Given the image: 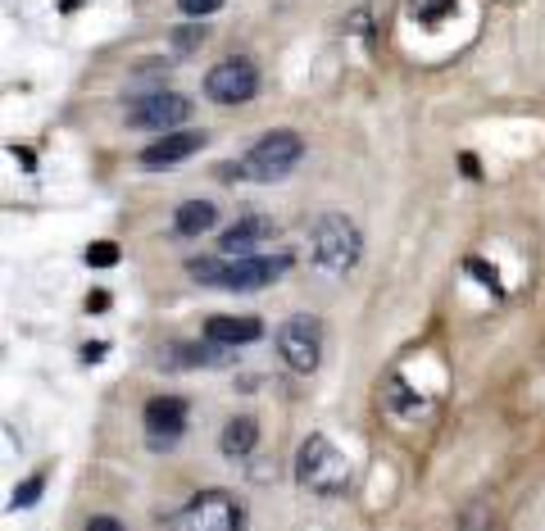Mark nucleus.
Listing matches in <instances>:
<instances>
[{
    "mask_svg": "<svg viewBox=\"0 0 545 531\" xmlns=\"http://www.w3.org/2000/svg\"><path fill=\"white\" fill-rule=\"evenodd\" d=\"M141 427H146L150 450H173L191 427V404L182 395H150L146 413H141Z\"/></svg>",
    "mask_w": 545,
    "mask_h": 531,
    "instance_id": "6e6552de",
    "label": "nucleus"
},
{
    "mask_svg": "<svg viewBox=\"0 0 545 531\" xmlns=\"http://www.w3.org/2000/svg\"><path fill=\"white\" fill-rule=\"evenodd\" d=\"M459 168H464V173L473 177V182H477V177H482V168H477V159H473V155H459Z\"/></svg>",
    "mask_w": 545,
    "mask_h": 531,
    "instance_id": "a878e982",
    "label": "nucleus"
},
{
    "mask_svg": "<svg viewBox=\"0 0 545 531\" xmlns=\"http://www.w3.org/2000/svg\"><path fill=\"white\" fill-rule=\"evenodd\" d=\"M191 118V100L178 91H146V96L128 100V128L137 132H178Z\"/></svg>",
    "mask_w": 545,
    "mask_h": 531,
    "instance_id": "423d86ee",
    "label": "nucleus"
},
{
    "mask_svg": "<svg viewBox=\"0 0 545 531\" xmlns=\"http://www.w3.org/2000/svg\"><path fill=\"white\" fill-rule=\"evenodd\" d=\"M200 146H205V132H159L155 146H146L137 155V164L150 168V173H155V168H173V164L196 155Z\"/></svg>",
    "mask_w": 545,
    "mask_h": 531,
    "instance_id": "9d476101",
    "label": "nucleus"
},
{
    "mask_svg": "<svg viewBox=\"0 0 545 531\" xmlns=\"http://www.w3.org/2000/svg\"><path fill=\"white\" fill-rule=\"evenodd\" d=\"M455 531H496V513L477 500V504H468V509H464V518H459Z\"/></svg>",
    "mask_w": 545,
    "mask_h": 531,
    "instance_id": "dca6fc26",
    "label": "nucleus"
},
{
    "mask_svg": "<svg viewBox=\"0 0 545 531\" xmlns=\"http://www.w3.org/2000/svg\"><path fill=\"white\" fill-rule=\"evenodd\" d=\"M87 531H128V527H123L119 518H105V513H100V518H87Z\"/></svg>",
    "mask_w": 545,
    "mask_h": 531,
    "instance_id": "b1692460",
    "label": "nucleus"
},
{
    "mask_svg": "<svg viewBox=\"0 0 545 531\" xmlns=\"http://www.w3.org/2000/svg\"><path fill=\"white\" fill-rule=\"evenodd\" d=\"M82 259H87L91 268H114L119 264V246H114V241H91V246L82 250Z\"/></svg>",
    "mask_w": 545,
    "mask_h": 531,
    "instance_id": "6ab92c4d",
    "label": "nucleus"
},
{
    "mask_svg": "<svg viewBox=\"0 0 545 531\" xmlns=\"http://www.w3.org/2000/svg\"><path fill=\"white\" fill-rule=\"evenodd\" d=\"M182 14H191V19H205V14L223 10V0H178Z\"/></svg>",
    "mask_w": 545,
    "mask_h": 531,
    "instance_id": "4be33fe9",
    "label": "nucleus"
},
{
    "mask_svg": "<svg viewBox=\"0 0 545 531\" xmlns=\"http://www.w3.org/2000/svg\"><path fill=\"white\" fill-rule=\"evenodd\" d=\"M309 250H314V264L323 273L346 277L364 255V232L346 214H318L309 223Z\"/></svg>",
    "mask_w": 545,
    "mask_h": 531,
    "instance_id": "20e7f679",
    "label": "nucleus"
},
{
    "mask_svg": "<svg viewBox=\"0 0 545 531\" xmlns=\"http://www.w3.org/2000/svg\"><path fill=\"white\" fill-rule=\"evenodd\" d=\"M296 482L318 500H337L350 491V459L327 436H309L296 450Z\"/></svg>",
    "mask_w": 545,
    "mask_h": 531,
    "instance_id": "7ed1b4c3",
    "label": "nucleus"
},
{
    "mask_svg": "<svg viewBox=\"0 0 545 531\" xmlns=\"http://www.w3.org/2000/svg\"><path fill=\"white\" fill-rule=\"evenodd\" d=\"M259 445V423L250 418V413H237V418H228L223 423V436H218V450L228 454V459H250Z\"/></svg>",
    "mask_w": 545,
    "mask_h": 531,
    "instance_id": "ddd939ff",
    "label": "nucleus"
},
{
    "mask_svg": "<svg viewBox=\"0 0 545 531\" xmlns=\"http://www.w3.org/2000/svg\"><path fill=\"white\" fill-rule=\"evenodd\" d=\"M278 354L291 373H314L323 364V323L309 314H291L278 327Z\"/></svg>",
    "mask_w": 545,
    "mask_h": 531,
    "instance_id": "0eeeda50",
    "label": "nucleus"
},
{
    "mask_svg": "<svg viewBox=\"0 0 545 531\" xmlns=\"http://www.w3.org/2000/svg\"><path fill=\"white\" fill-rule=\"evenodd\" d=\"M169 531H246V509L228 491H200L169 518Z\"/></svg>",
    "mask_w": 545,
    "mask_h": 531,
    "instance_id": "39448f33",
    "label": "nucleus"
},
{
    "mask_svg": "<svg viewBox=\"0 0 545 531\" xmlns=\"http://www.w3.org/2000/svg\"><path fill=\"white\" fill-rule=\"evenodd\" d=\"M109 305H114V300H109V291H91V295H87V305H82V309H87V314H105Z\"/></svg>",
    "mask_w": 545,
    "mask_h": 531,
    "instance_id": "5701e85b",
    "label": "nucleus"
},
{
    "mask_svg": "<svg viewBox=\"0 0 545 531\" xmlns=\"http://www.w3.org/2000/svg\"><path fill=\"white\" fill-rule=\"evenodd\" d=\"M273 232H278V223H273V218H264V214H246V218H237V223H232L228 232L218 236V255H228V259L250 255V250H255L259 241H268Z\"/></svg>",
    "mask_w": 545,
    "mask_h": 531,
    "instance_id": "9b49d317",
    "label": "nucleus"
},
{
    "mask_svg": "<svg viewBox=\"0 0 545 531\" xmlns=\"http://www.w3.org/2000/svg\"><path fill=\"white\" fill-rule=\"evenodd\" d=\"M264 336V323L250 314H214L205 318V341H218V345H255Z\"/></svg>",
    "mask_w": 545,
    "mask_h": 531,
    "instance_id": "f8f14e48",
    "label": "nucleus"
},
{
    "mask_svg": "<svg viewBox=\"0 0 545 531\" xmlns=\"http://www.w3.org/2000/svg\"><path fill=\"white\" fill-rule=\"evenodd\" d=\"M450 10H455V0H414V19L427 23V28H436Z\"/></svg>",
    "mask_w": 545,
    "mask_h": 531,
    "instance_id": "a211bd4d",
    "label": "nucleus"
},
{
    "mask_svg": "<svg viewBox=\"0 0 545 531\" xmlns=\"http://www.w3.org/2000/svg\"><path fill=\"white\" fill-rule=\"evenodd\" d=\"M41 491H46V472H32L23 486H14V495H10V504L14 509H32V504L41 500Z\"/></svg>",
    "mask_w": 545,
    "mask_h": 531,
    "instance_id": "f3484780",
    "label": "nucleus"
},
{
    "mask_svg": "<svg viewBox=\"0 0 545 531\" xmlns=\"http://www.w3.org/2000/svg\"><path fill=\"white\" fill-rule=\"evenodd\" d=\"M218 341H209V345H200V341H178V345H169V368H218V364H228V354L223 350H214Z\"/></svg>",
    "mask_w": 545,
    "mask_h": 531,
    "instance_id": "2eb2a0df",
    "label": "nucleus"
},
{
    "mask_svg": "<svg viewBox=\"0 0 545 531\" xmlns=\"http://www.w3.org/2000/svg\"><path fill=\"white\" fill-rule=\"evenodd\" d=\"M464 273H473L477 282H482L491 295H505V286H500V273H496V268H491V264H482V259H473V255H468V259H464Z\"/></svg>",
    "mask_w": 545,
    "mask_h": 531,
    "instance_id": "aec40b11",
    "label": "nucleus"
},
{
    "mask_svg": "<svg viewBox=\"0 0 545 531\" xmlns=\"http://www.w3.org/2000/svg\"><path fill=\"white\" fill-rule=\"evenodd\" d=\"M300 159H305V137L291 132V128H273V132H264L241 159L218 168V173L237 177V182H282V177H291L300 168Z\"/></svg>",
    "mask_w": 545,
    "mask_h": 531,
    "instance_id": "f03ea898",
    "label": "nucleus"
},
{
    "mask_svg": "<svg viewBox=\"0 0 545 531\" xmlns=\"http://www.w3.org/2000/svg\"><path fill=\"white\" fill-rule=\"evenodd\" d=\"M205 96L214 105H246L259 96V69L250 59H223L205 73Z\"/></svg>",
    "mask_w": 545,
    "mask_h": 531,
    "instance_id": "1a4fd4ad",
    "label": "nucleus"
},
{
    "mask_svg": "<svg viewBox=\"0 0 545 531\" xmlns=\"http://www.w3.org/2000/svg\"><path fill=\"white\" fill-rule=\"evenodd\" d=\"M105 354H109V345H105V341L82 345V364H96V359H105Z\"/></svg>",
    "mask_w": 545,
    "mask_h": 531,
    "instance_id": "393cba45",
    "label": "nucleus"
},
{
    "mask_svg": "<svg viewBox=\"0 0 545 531\" xmlns=\"http://www.w3.org/2000/svg\"><path fill=\"white\" fill-rule=\"evenodd\" d=\"M214 223H218V209L209 200H182L173 209V236H205L214 232Z\"/></svg>",
    "mask_w": 545,
    "mask_h": 531,
    "instance_id": "4468645a",
    "label": "nucleus"
},
{
    "mask_svg": "<svg viewBox=\"0 0 545 531\" xmlns=\"http://www.w3.org/2000/svg\"><path fill=\"white\" fill-rule=\"evenodd\" d=\"M200 41H205V28H178V32H173V46H178L182 55H187V50H196Z\"/></svg>",
    "mask_w": 545,
    "mask_h": 531,
    "instance_id": "412c9836",
    "label": "nucleus"
},
{
    "mask_svg": "<svg viewBox=\"0 0 545 531\" xmlns=\"http://www.w3.org/2000/svg\"><path fill=\"white\" fill-rule=\"evenodd\" d=\"M291 268V255H200L187 259V273L200 286H214V291H259V286L278 282Z\"/></svg>",
    "mask_w": 545,
    "mask_h": 531,
    "instance_id": "f257e3e1",
    "label": "nucleus"
},
{
    "mask_svg": "<svg viewBox=\"0 0 545 531\" xmlns=\"http://www.w3.org/2000/svg\"><path fill=\"white\" fill-rule=\"evenodd\" d=\"M78 5H82V0H64L60 10H64V14H69V10H78Z\"/></svg>",
    "mask_w": 545,
    "mask_h": 531,
    "instance_id": "bb28decb",
    "label": "nucleus"
}]
</instances>
